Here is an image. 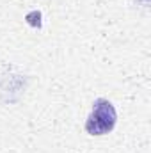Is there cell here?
<instances>
[{
    "instance_id": "1",
    "label": "cell",
    "mask_w": 151,
    "mask_h": 153,
    "mask_svg": "<svg viewBox=\"0 0 151 153\" xmlns=\"http://www.w3.org/2000/svg\"><path fill=\"white\" fill-rule=\"evenodd\" d=\"M117 123V111L114 103L107 98H96L93 102V109L85 119V132L93 137L107 135L115 128Z\"/></svg>"
},
{
    "instance_id": "2",
    "label": "cell",
    "mask_w": 151,
    "mask_h": 153,
    "mask_svg": "<svg viewBox=\"0 0 151 153\" xmlns=\"http://www.w3.org/2000/svg\"><path fill=\"white\" fill-rule=\"evenodd\" d=\"M25 20H27V23H29L30 27H38V29L41 27V23H39V22H41V13L36 11V9H34V11H30V13L25 16Z\"/></svg>"
}]
</instances>
